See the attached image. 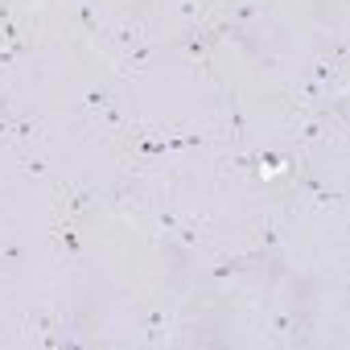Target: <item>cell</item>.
I'll return each instance as SVG.
<instances>
[{"label":"cell","instance_id":"5b68a950","mask_svg":"<svg viewBox=\"0 0 350 350\" xmlns=\"http://www.w3.org/2000/svg\"><path fill=\"white\" fill-rule=\"evenodd\" d=\"M169 329H173V313H169L165 305H157V309H148V313H144L140 334H144V342H148V346H165V342H169Z\"/></svg>","mask_w":350,"mask_h":350},{"label":"cell","instance_id":"ba28073f","mask_svg":"<svg viewBox=\"0 0 350 350\" xmlns=\"http://www.w3.org/2000/svg\"><path fill=\"white\" fill-rule=\"evenodd\" d=\"M42 132H46V120H38V116H21V120H13V116H9V144L42 140Z\"/></svg>","mask_w":350,"mask_h":350},{"label":"cell","instance_id":"ac0fdd59","mask_svg":"<svg viewBox=\"0 0 350 350\" xmlns=\"http://www.w3.org/2000/svg\"><path fill=\"white\" fill-rule=\"evenodd\" d=\"M178 223H182V219L173 215V211H161V215H157V227H161L165 235H173V231H178Z\"/></svg>","mask_w":350,"mask_h":350},{"label":"cell","instance_id":"7c38bea8","mask_svg":"<svg viewBox=\"0 0 350 350\" xmlns=\"http://www.w3.org/2000/svg\"><path fill=\"white\" fill-rule=\"evenodd\" d=\"M252 260H260V252H252V256H219V264L211 268V280H215V284H223V280L239 276V272H243V264H252Z\"/></svg>","mask_w":350,"mask_h":350},{"label":"cell","instance_id":"7a4b0ae2","mask_svg":"<svg viewBox=\"0 0 350 350\" xmlns=\"http://www.w3.org/2000/svg\"><path fill=\"white\" fill-rule=\"evenodd\" d=\"M54 198H58V215L79 219V215L99 198V190H95V186H54Z\"/></svg>","mask_w":350,"mask_h":350},{"label":"cell","instance_id":"8fae6325","mask_svg":"<svg viewBox=\"0 0 350 350\" xmlns=\"http://www.w3.org/2000/svg\"><path fill=\"white\" fill-rule=\"evenodd\" d=\"M256 243H260V256L284 243V235H280V215H268V219L256 223Z\"/></svg>","mask_w":350,"mask_h":350},{"label":"cell","instance_id":"4fadbf2b","mask_svg":"<svg viewBox=\"0 0 350 350\" xmlns=\"http://www.w3.org/2000/svg\"><path fill=\"white\" fill-rule=\"evenodd\" d=\"M169 239H178L186 247H202L211 235H206V219H190V223H178V231H173Z\"/></svg>","mask_w":350,"mask_h":350},{"label":"cell","instance_id":"3957f363","mask_svg":"<svg viewBox=\"0 0 350 350\" xmlns=\"http://www.w3.org/2000/svg\"><path fill=\"white\" fill-rule=\"evenodd\" d=\"M50 239L58 243V252H62V260H79L83 256V239H79V227H75V219H66V215H58L54 219V227H50Z\"/></svg>","mask_w":350,"mask_h":350},{"label":"cell","instance_id":"9c48e42d","mask_svg":"<svg viewBox=\"0 0 350 350\" xmlns=\"http://www.w3.org/2000/svg\"><path fill=\"white\" fill-rule=\"evenodd\" d=\"M178 17H182L186 29L206 25V21L215 17V0H178Z\"/></svg>","mask_w":350,"mask_h":350},{"label":"cell","instance_id":"6da1fadb","mask_svg":"<svg viewBox=\"0 0 350 350\" xmlns=\"http://www.w3.org/2000/svg\"><path fill=\"white\" fill-rule=\"evenodd\" d=\"M264 329H268V338H276V342H305V334H309V313H301V309L272 313V317L264 321Z\"/></svg>","mask_w":350,"mask_h":350},{"label":"cell","instance_id":"9a60e30c","mask_svg":"<svg viewBox=\"0 0 350 350\" xmlns=\"http://www.w3.org/2000/svg\"><path fill=\"white\" fill-rule=\"evenodd\" d=\"M107 103H111V91H107V87H87V91H83V107H87V111H103Z\"/></svg>","mask_w":350,"mask_h":350},{"label":"cell","instance_id":"ffe728a7","mask_svg":"<svg viewBox=\"0 0 350 350\" xmlns=\"http://www.w3.org/2000/svg\"><path fill=\"white\" fill-rule=\"evenodd\" d=\"M0 140H5V144H9V116H5V120H0Z\"/></svg>","mask_w":350,"mask_h":350},{"label":"cell","instance_id":"277c9868","mask_svg":"<svg viewBox=\"0 0 350 350\" xmlns=\"http://www.w3.org/2000/svg\"><path fill=\"white\" fill-rule=\"evenodd\" d=\"M264 13H268V0H227V5H215V17L235 21V25H247Z\"/></svg>","mask_w":350,"mask_h":350},{"label":"cell","instance_id":"e0dca14e","mask_svg":"<svg viewBox=\"0 0 350 350\" xmlns=\"http://www.w3.org/2000/svg\"><path fill=\"white\" fill-rule=\"evenodd\" d=\"M21 169L29 173V178H46V173H50V165L42 157H21Z\"/></svg>","mask_w":350,"mask_h":350},{"label":"cell","instance_id":"d6986e66","mask_svg":"<svg viewBox=\"0 0 350 350\" xmlns=\"http://www.w3.org/2000/svg\"><path fill=\"white\" fill-rule=\"evenodd\" d=\"M21 256V247H9V252H0V272H5V264H13Z\"/></svg>","mask_w":350,"mask_h":350},{"label":"cell","instance_id":"30bf717a","mask_svg":"<svg viewBox=\"0 0 350 350\" xmlns=\"http://www.w3.org/2000/svg\"><path fill=\"white\" fill-rule=\"evenodd\" d=\"M152 54H157V42H152V38H148V42H140V46H132V50L124 54V66H120V75H124V79H136V75H140V66H144Z\"/></svg>","mask_w":350,"mask_h":350},{"label":"cell","instance_id":"2e32d148","mask_svg":"<svg viewBox=\"0 0 350 350\" xmlns=\"http://www.w3.org/2000/svg\"><path fill=\"white\" fill-rule=\"evenodd\" d=\"M79 21H83V29H87L91 38H103V25H99V17H95V5H79Z\"/></svg>","mask_w":350,"mask_h":350},{"label":"cell","instance_id":"5bb4252c","mask_svg":"<svg viewBox=\"0 0 350 350\" xmlns=\"http://www.w3.org/2000/svg\"><path fill=\"white\" fill-rule=\"evenodd\" d=\"M243 136H247V128H243V103L235 99V103H231V111H227V128H223V140H227L231 148H239V144H243Z\"/></svg>","mask_w":350,"mask_h":350},{"label":"cell","instance_id":"8992f818","mask_svg":"<svg viewBox=\"0 0 350 350\" xmlns=\"http://www.w3.org/2000/svg\"><path fill=\"white\" fill-rule=\"evenodd\" d=\"M301 190L309 194V202H313L317 211H338V206L346 202V194H342V190H325L317 178H309V173H301Z\"/></svg>","mask_w":350,"mask_h":350},{"label":"cell","instance_id":"52a82bcc","mask_svg":"<svg viewBox=\"0 0 350 350\" xmlns=\"http://www.w3.org/2000/svg\"><path fill=\"white\" fill-rule=\"evenodd\" d=\"M103 38H111V46L128 54L132 46H140V42H148V29H144L140 21H120V25H111V29H107Z\"/></svg>","mask_w":350,"mask_h":350}]
</instances>
